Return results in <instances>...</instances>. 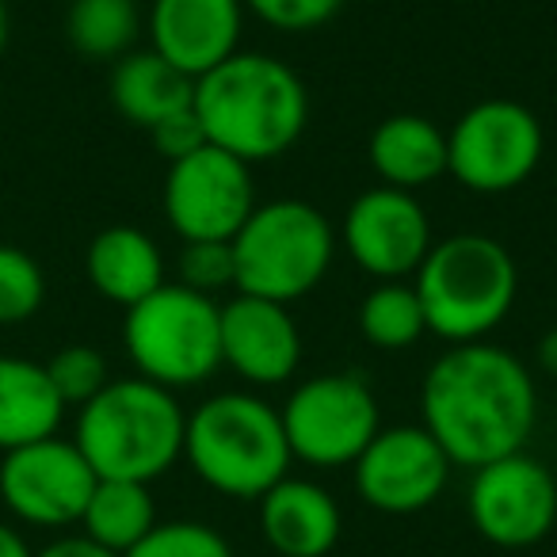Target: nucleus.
I'll use <instances>...</instances> for the list:
<instances>
[{
    "mask_svg": "<svg viewBox=\"0 0 557 557\" xmlns=\"http://www.w3.org/2000/svg\"><path fill=\"white\" fill-rule=\"evenodd\" d=\"M420 417L450 466L478 470L519 455L539 424V394L527 363L500 344H450L424 374Z\"/></svg>",
    "mask_w": 557,
    "mask_h": 557,
    "instance_id": "f257e3e1",
    "label": "nucleus"
},
{
    "mask_svg": "<svg viewBox=\"0 0 557 557\" xmlns=\"http://www.w3.org/2000/svg\"><path fill=\"white\" fill-rule=\"evenodd\" d=\"M195 115L207 146L263 164L290 153L310 123V92L287 62L237 50L218 70L195 81Z\"/></svg>",
    "mask_w": 557,
    "mask_h": 557,
    "instance_id": "f03ea898",
    "label": "nucleus"
},
{
    "mask_svg": "<svg viewBox=\"0 0 557 557\" xmlns=\"http://www.w3.org/2000/svg\"><path fill=\"white\" fill-rule=\"evenodd\" d=\"M187 412L149 379H115L77 412L73 443L96 478L157 481L184 458Z\"/></svg>",
    "mask_w": 557,
    "mask_h": 557,
    "instance_id": "7ed1b4c3",
    "label": "nucleus"
},
{
    "mask_svg": "<svg viewBox=\"0 0 557 557\" xmlns=\"http://www.w3.org/2000/svg\"><path fill=\"white\" fill-rule=\"evenodd\" d=\"M184 458L202 485L233 500H260L295 462L278 409L256 394H214L187 412Z\"/></svg>",
    "mask_w": 557,
    "mask_h": 557,
    "instance_id": "20e7f679",
    "label": "nucleus"
},
{
    "mask_svg": "<svg viewBox=\"0 0 557 557\" xmlns=\"http://www.w3.org/2000/svg\"><path fill=\"white\" fill-rule=\"evenodd\" d=\"M428 318V333L447 344L488 341L504 325L519 295L511 252L485 233H455L428 248L412 275Z\"/></svg>",
    "mask_w": 557,
    "mask_h": 557,
    "instance_id": "39448f33",
    "label": "nucleus"
},
{
    "mask_svg": "<svg viewBox=\"0 0 557 557\" xmlns=\"http://www.w3.org/2000/svg\"><path fill=\"white\" fill-rule=\"evenodd\" d=\"M233 245V290L290 306L329 275L336 233L306 199H275L248 214Z\"/></svg>",
    "mask_w": 557,
    "mask_h": 557,
    "instance_id": "423d86ee",
    "label": "nucleus"
},
{
    "mask_svg": "<svg viewBox=\"0 0 557 557\" xmlns=\"http://www.w3.org/2000/svg\"><path fill=\"white\" fill-rule=\"evenodd\" d=\"M123 344L138 379L164 389L202 386L222 371V306L184 283H164L126 310Z\"/></svg>",
    "mask_w": 557,
    "mask_h": 557,
    "instance_id": "0eeeda50",
    "label": "nucleus"
},
{
    "mask_svg": "<svg viewBox=\"0 0 557 557\" xmlns=\"http://www.w3.org/2000/svg\"><path fill=\"white\" fill-rule=\"evenodd\" d=\"M278 420L290 455L313 470L356 466L367 443L382 432L379 397L359 374L348 371L318 374L295 386L287 405L278 409Z\"/></svg>",
    "mask_w": 557,
    "mask_h": 557,
    "instance_id": "6e6552de",
    "label": "nucleus"
},
{
    "mask_svg": "<svg viewBox=\"0 0 557 557\" xmlns=\"http://www.w3.org/2000/svg\"><path fill=\"white\" fill-rule=\"evenodd\" d=\"M542 123L516 100H481L447 134V172L478 195L523 187L542 161Z\"/></svg>",
    "mask_w": 557,
    "mask_h": 557,
    "instance_id": "1a4fd4ad",
    "label": "nucleus"
},
{
    "mask_svg": "<svg viewBox=\"0 0 557 557\" xmlns=\"http://www.w3.org/2000/svg\"><path fill=\"white\" fill-rule=\"evenodd\" d=\"M473 531L500 549L539 546L557 523V478L527 450L473 470L466 493Z\"/></svg>",
    "mask_w": 557,
    "mask_h": 557,
    "instance_id": "9d476101",
    "label": "nucleus"
},
{
    "mask_svg": "<svg viewBox=\"0 0 557 557\" xmlns=\"http://www.w3.org/2000/svg\"><path fill=\"white\" fill-rule=\"evenodd\" d=\"M164 218L187 240H233L256 210L252 164L214 146L169 164L164 176Z\"/></svg>",
    "mask_w": 557,
    "mask_h": 557,
    "instance_id": "9b49d317",
    "label": "nucleus"
},
{
    "mask_svg": "<svg viewBox=\"0 0 557 557\" xmlns=\"http://www.w3.org/2000/svg\"><path fill=\"white\" fill-rule=\"evenodd\" d=\"M96 473L73 440H39L0 458V500L32 527L81 523Z\"/></svg>",
    "mask_w": 557,
    "mask_h": 557,
    "instance_id": "f8f14e48",
    "label": "nucleus"
},
{
    "mask_svg": "<svg viewBox=\"0 0 557 557\" xmlns=\"http://www.w3.org/2000/svg\"><path fill=\"white\" fill-rule=\"evenodd\" d=\"M356 493L367 508L412 516L440 500L450 481V458L424 424L382 428L351 466Z\"/></svg>",
    "mask_w": 557,
    "mask_h": 557,
    "instance_id": "ddd939ff",
    "label": "nucleus"
},
{
    "mask_svg": "<svg viewBox=\"0 0 557 557\" xmlns=\"http://www.w3.org/2000/svg\"><path fill=\"white\" fill-rule=\"evenodd\" d=\"M344 245L348 256L379 283L417 275L432 240V222L412 191L371 187L344 214Z\"/></svg>",
    "mask_w": 557,
    "mask_h": 557,
    "instance_id": "4468645a",
    "label": "nucleus"
},
{
    "mask_svg": "<svg viewBox=\"0 0 557 557\" xmlns=\"http://www.w3.org/2000/svg\"><path fill=\"white\" fill-rule=\"evenodd\" d=\"M149 50L191 81L240 50L245 4L240 0H149Z\"/></svg>",
    "mask_w": 557,
    "mask_h": 557,
    "instance_id": "2eb2a0df",
    "label": "nucleus"
},
{
    "mask_svg": "<svg viewBox=\"0 0 557 557\" xmlns=\"http://www.w3.org/2000/svg\"><path fill=\"white\" fill-rule=\"evenodd\" d=\"M302 363V333L287 306L233 295L222 306V367L248 386H283Z\"/></svg>",
    "mask_w": 557,
    "mask_h": 557,
    "instance_id": "dca6fc26",
    "label": "nucleus"
},
{
    "mask_svg": "<svg viewBox=\"0 0 557 557\" xmlns=\"http://www.w3.org/2000/svg\"><path fill=\"white\" fill-rule=\"evenodd\" d=\"M260 531L278 557H329L341 542L344 516L318 481L283 478L260 496Z\"/></svg>",
    "mask_w": 557,
    "mask_h": 557,
    "instance_id": "f3484780",
    "label": "nucleus"
},
{
    "mask_svg": "<svg viewBox=\"0 0 557 557\" xmlns=\"http://www.w3.org/2000/svg\"><path fill=\"white\" fill-rule=\"evenodd\" d=\"M85 271L96 295L108 302L138 306L157 287H164V256L149 233L134 230V225H111L92 237L85 252Z\"/></svg>",
    "mask_w": 557,
    "mask_h": 557,
    "instance_id": "a211bd4d",
    "label": "nucleus"
},
{
    "mask_svg": "<svg viewBox=\"0 0 557 557\" xmlns=\"http://www.w3.org/2000/svg\"><path fill=\"white\" fill-rule=\"evenodd\" d=\"M65 401L47 367L24 356H0V455L58 435Z\"/></svg>",
    "mask_w": 557,
    "mask_h": 557,
    "instance_id": "6ab92c4d",
    "label": "nucleus"
},
{
    "mask_svg": "<svg viewBox=\"0 0 557 557\" xmlns=\"http://www.w3.org/2000/svg\"><path fill=\"white\" fill-rule=\"evenodd\" d=\"M367 157L386 187L420 191L447 172V134L424 115H389L374 126Z\"/></svg>",
    "mask_w": 557,
    "mask_h": 557,
    "instance_id": "aec40b11",
    "label": "nucleus"
},
{
    "mask_svg": "<svg viewBox=\"0 0 557 557\" xmlns=\"http://www.w3.org/2000/svg\"><path fill=\"white\" fill-rule=\"evenodd\" d=\"M195 100V81L169 65L153 50H131L111 70V103L126 123L153 131L169 115L187 111Z\"/></svg>",
    "mask_w": 557,
    "mask_h": 557,
    "instance_id": "412c9836",
    "label": "nucleus"
},
{
    "mask_svg": "<svg viewBox=\"0 0 557 557\" xmlns=\"http://www.w3.org/2000/svg\"><path fill=\"white\" fill-rule=\"evenodd\" d=\"M157 527V504L149 485L141 481H111L100 478L81 516V534L108 546L123 557Z\"/></svg>",
    "mask_w": 557,
    "mask_h": 557,
    "instance_id": "4be33fe9",
    "label": "nucleus"
},
{
    "mask_svg": "<svg viewBox=\"0 0 557 557\" xmlns=\"http://www.w3.org/2000/svg\"><path fill=\"white\" fill-rule=\"evenodd\" d=\"M141 32L138 4L131 0H73L65 35L73 50L92 62H119L134 50Z\"/></svg>",
    "mask_w": 557,
    "mask_h": 557,
    "instance_id": "5701e85b",
    "label": "nucleus"
},
{
    "mask_svg": "<svg viewBox=\"0 0 557 557\" xmlns=\"http://www.w3.org/2000/svg\"><path fill=\"white\" fill-rule=\"evenodd\" d=\"M359 333L371 348L382 351H401L420 344V336L428 333V318L417 287L405 278H394V283H379L374 290H367L363 306H359Z\"/></svg>",
    "mask_w": 557,
    "mask_h": 557,
    "instance_id": "b1692460",
    "label": "nucleus"
},
{
    "mask_svg": "<svg viewBox=\"0 0 557 557\" xmlns=\"http://www.w3.org/2000/svg\"><path fill=\"white\" fill-rule=\"evenodd\" d=\"M47 302V278L35 256L16 245H0V325H20Z\"/></svg>",
    "mask_w": 557,
    "mask_h": 557,
    "instance_id": "393cba45",
    "label": "nucleus"
},
{
    "mask_svg": "<svg viewBox=\"0 0 557 557\" xmlns=\"http://www.w3.org/2000/svg\"><path fill=\"white\" fill-rule=\"evenodd\" d=\"M123 557H233V546L222 531L195 519H169L157 523L146 539Z\"/></svg>",
    "mask_w": 557,
    "mask_h": 557,
    "instance_id": "a878e982",
    "label": "nucleus"
},
{
    "mask_svg": "<svg viewBox=\"0 0 557 557\" xmlns=\"http://www.w3.org/2000/svg\"><path fill=\"white\" fill-rule=\"evenodd\" d=\"M42 367H47L50 382H54V389L65 401V409H70V405H77V409L81 405H88L111 382L103 351L88 348V344H73V348L54 351Z\"/></svg>",
    "mask_w": 557,
    "mask_h": 557,
    "instance_id": "bb28decb",
    "label": "nucleus"
},
{
    "mask_svg": "<svg viewBox=\"0 0 557 557\" xmlns=\"http://www.w3.org/2000/svg\"><path fill=\"white\" fill-rule=\"evenodd\" d=\"M180 283L214 298L233 287V245L230 240H187L180 252Z\"/></svg>",
    "mask_w": 557,
    "mask_h": 557,
    "instance_id": "cd10ccee",
    "label": "nucleus"
},
{
    "mask_svg": "<svg viewBox=\"0 0 557 557\" xmlns=\"http://www.w3.org/2000/svg\"><path fill=\"white\" fill-rule=\"evenodd\" d=\"M240 4L260 24H268L271 32L287 35L318 32V27H325L344 9V0H240Z\"/></svg>",
    "mask_w": 557,
    "mask_h": 557,
    "instance_id": "c85d7f7f",
    "label": "nucleus"
},
{
    "mask_svg": "<svg viewBox=\"0 0 557 557\" xmlns=\"http://www.w3.org/2000/svg\"><path fill=\"white\" fill-rule=\"evenodd\" d=\"M149 138H153L157 153L164 157V161H184V157H191L195 149L207 146V134H202V123L199 115H195V108L180 111V115H169L164 123H157L153 131H149Z\"/></svg>",
    "mask_w": 557,
    "mask_h": 557,
    "instance_id": "c756f323",
    "label": "nucleus"
},
{
    "mask_svg": "<svg viewBox=\"0 0 557 557\" xmlns=\"http://www.w3.org/2000/svg\"><path fill=\"white\" fill-rule=\"evenodd\" d=\"M35 557H119V554H111L108 546L92 542L88 534H65V539H54L50 546H42Z\"/></svg>",
    "mask_w": 557,
    "mask_h": 557,
    "instance_id": "7c9ffc66",
    "label": "nucleus"
},
{
    "mask_svg": "<svg viewBox=\"0 0 557 557\" xmlns=\"http://www.w3.org/2000/svg\"><path fill=\"white\" fill-rule=\"evenodd\" d=\"M0 557H35V549L27 546L20 531H12L9 523H0Z\"/></svg>",
    "mask_w": 557,
    "mask_h": 557,
    "instance_id": "2f4dec72",
    "label": "nucleus"
},
{
    "mask_svg": "<svg viewBox=\"0 0 557 557\" xmlns=\"http://www.w3.org/2000/svg\"><path fill=\"white\" fill-rule=\"evenodd\" d=\"M539 363H542V371L557 379V329H549L539 341Z\"/></svg>",
    "mask_w": 557,
    "mask_h": 557,
    "instance_id": "473e14b6",
    "label": "nucleus"
},
{
    "mask_svg": "<svg viewBox=\"0 0 557 557\" xmlns=\"http://www.w3.org/2000/svg\"><path fill=\"white\" fill-rule=\"evenodd\" d=\"M4 47H9V4L0 0V54H4Z\"/></svg>",
    "mask_w": 557,
    "mask_h": 557,
    "instance_id": "72a5a7b5",
    "label": "nucleus"
},
{
    "mask_svg": "<svg viewBox=\"0 0 557 557\" xmlns=\"http://www.w3.org/2000/svg\"><path fill=\"white\" fill-rule=\"evenodd\" d=\"M131 4H138V0H131Z\"/></svg>",
    "mask_w": 557,
    "mask_h": 557,
    "instance_id": "f704fd0d",
    "label": "nucleus"
}]
</instances>
